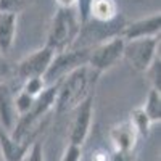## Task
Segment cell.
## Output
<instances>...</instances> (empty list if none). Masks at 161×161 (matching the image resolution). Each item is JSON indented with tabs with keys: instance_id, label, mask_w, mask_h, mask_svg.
<instances>
[{
	"instance_id": "6da1fadb",
	"label": "cell",
	"mask_w": 161,
	"mask_h": 161,
	"mask_svg": "<svg viewBox=\"0 0 161 161\" xmlns=\"http://www.w3.org/2000/svg\"><path fill=\"white\" fill-rule=\"evenodd\" d=\"M98 76H95L89 68L80 66L74 69L66 77H63L58 82V92L55 100V113L63 114L76 110L89 95H92V90L95 87Z\"/></svg>"
},
{
	"instance_id": "7a4b0ae2",
	"label": "cell",
	"mask_w": 161,
	"mask_h": 161,
	"mask_svg": "<svg viewBox=\"0 0 161 161\" xmlns=\"http://www.w3.org/2000/svg\"><path fill=\"white\" fill-rule=\"evenodd\" d=\"M80 28L82 24L74 8H58L52 18L45 47L52 48L55 53L73 48L79 37Z\"/></svg>"
},
{
	"instance_id": "3957f363",
	"label": "cell",
	"mask_w": 161,
	"mask_h": 161,
	"mask_svg": "<svg viewBox=\"0 0 161 161\" xmlns=\"http://www.w3.org/2000/svg\"><path fill=\"white\" fill-rule=\"evenodd\" d=\"M89 53H90V48H86V47H73L69 50L55 53L48 69L44 74L45 86L57 84L74 69L80 68V66H86L89 61Z\"/></svg>"
},
{
	"instance_id": "277c9868",
	"label": "cell",
	"mask_w": 161,
	"mask_h": 161,
	"mask_svg": "<svg viewBox=\"0 0 161 161\" xmlns=\"http://www.w3.org/2000/svg\"><path fill=\"white\" fill-rule=\"evenodd\" d=\"M158 53H159V36L134 39L124 42L123 60H126V63L134 71L145 73Z\"/></svg>"
},
{
	"instance_id": "5b68a950",
	"label": "cell",
	"mask_w": 161,
	"mask_h": 161,
	"mask_svg": "<svg viewBox=\"0 0 161 161\" xmlns=\"http://www.w3.org/2000/svg\"><path fill=\"white\" fill-rule=\"evenodd\" d=\"M124 42L126 40L121 36H114L111 39H106L103 42H100L98 45L92 47L89 53L87 68L98 77L105 71L111 69L119 60H123Z\"/></svg>"
},
{
	"instance_id": "8992f818",
	"label": "cell",
	"mask_w": 161,
	"mask_h": 161,
	"mask_svg": "<svg viewBox=\"0 0 161 161\" xmlns=\"http://www.w3.org/2000/svg\"><path fill=\"white\" fill-rule=\"evenodd\" d=\"M53 55H55V52L45 45L42 48L34 50L29 55H26L16 66L18 77L21 80L31 79V77H44L45 71L48 69V66L53 60Z\"/></svg>"
},
{
	"instance_id": "52a82bcc",
	"label": "cell",
	"mask_w": 161,
	"mask_h": 161,
	"mask_svg": "<svg viewBox=\"0 0 161 161\" xmlns=\"http://www.w3.org/2000/svg\"><path fill=\"white\" fill-rule=\"evenodd\" d=\"M93 118V93L89 95L82 103L76 108V114L73 118L71 129H69V143L82 147L87 140Z\"/></svg>"
},
{
	"instance_id": "ba28073f",
	"label": "cell",
	"mask_w": 161,
	"mask_h": 161,
	"mask_svg": "<svg viewBox=\"0 0 161 161\" xmlns=\"http://www.w3.org/2000/svg\"><path fill=\"white\" fill-rule=\"evenodd\" d=\"M159 31H161V15H159V11H156L150 16L126 23L123 31H121V37L124 40L156 37V36H159Z\"/></svg>"
},
{
	"instance_id": "9c48e42d",
	"label": "cell",
	"mask_w": 161,
	"mask_h": 161,
	"mask_svg": "<svg viewBox=\"0 0 161 161\" xmlns=\"http://www.w3.org/2000/svg\"><path fill=\"white\" fill-rule=\"evenodd\" d=\"M110 140L118 155H130L139 140V134L130 124V121H123L110 130Z\"/></svg>"
},
{
	"instance_id": "30bf717a",
	"label": "cell",
	"mask_w": 161,
	"mask_h": 161,
	"mask_svg": "<svg viewBox=\"0 0 161 161\" xmlns=\"http://www.w3.org/2000/svg\"><path fill=\"white\" fill-rule=\"evenodd\" d=\"M18 113L15 108V92L5 80L0 82V129L11 134L18 123Z\"/></svg>"
},
{
	"instance_id": "8fae6325",
	"label": "cell",
	"mask_w": 161,
	"mask_h": 161,
	"mask_svg": "<svg viewBox=\"0 0 161 161\" xmlns=\"http://www.w3.org/2000/svg\"><path fill=\"white\" fill-rule=\"evenodd\" d=\"M32 143L31 140H15L8 132L0 129V155L3 161H23Z\"/></svg>"
},
{
	"instance_id": "7c38bea8",
	"label": "cell",
	"mask_w": 161,
	"mask_h": 161,
	"mask_svg": "<svg viewBox=\"0 0 161 161\" xmlns=\"http://www.w3.org/2000/svg\"><path fill=\"white\" fill-rule=\"evenodd\" d=\"M18 29V15L0 11V55L5 57L15 44Z\"/></svg>"
},
{
	"instance_id": "4fadbf2b",
	"label": "cell",
	"mask_w": 161,
	"mask_h": 161,
	"mask_svg": "<svg viewBox=\"0 0 161 161\" xmlns=\"http://www.w3.org/2000/svg\"><path fill=\"white\" fill-rule=\"evenodd\" d=\"M119 16L114 0H93L90 7V19L97 23H111Z\"/></svg>"
},
{
	"instance_id": "5bb4252c",
	"label": "cell",
	"mask_w": 161,
	"mask_h": 161,
	"mask_svg": "<svg viewBox=\"0 0 161 161\" xmlns=\"http://www.w3.org/2000/svg\"><path fill=\"white\" fill-rule=\"evenodd\" d=\"M142 110L148 116L150 123H159L161 121V92L156 89H150L147 95L145 103L142 105Z\"/></svg>"
},
{
	"instance_id": "9a60e30c",
	"label": "cell",
	"mask_w": 161,
	"mask_h": 161,
	"mask_svg": "<svg viewBox=\"0 0 161 161\" xmlns=\"http://www.w3.org/2000/svg\"><path fill=\"white\" fill-rule=\"evenodd\" d=\"M130 124L134 126V129L137 130L139 134V139H147L150 136V127H152V123L148 116L145 114V111L142 110V106H136L132 111H130Z\"/></svg>"
},
{
	"instance_id": "2e32d148",
	"label": "cell",
	"mask_w": 161,
	"mask_h": 161,
	"mask_svg": "<svg viewBox=\"0 0 161 161\" xmlns=\"http://www.w3.org/2000/svg\"><path fill=\"white\" fill-rule=\"evenodd\" d=\"M45 87H47V86H45V82H44V77H31V79L23 80L21 90H23L24 93H28L29 97L36 98V97H39L40 93L45 90Z\"/></svg>"
},
{
	"instance_id": "e0dca14e",
	"label": "cell",
	"mask_w": 161,
	"mask_h": 161,
	"mask_svg": "<svg viewBox=\"0 0 161 161\" xmlns=\"http://www.w3.org/2000/svg\"><path fill=\"white\" fill-rule=\"evenodd\" d=\"M145 74L148 76L152 89H156V90L161 92V57H159V53L153 60V63L148 66V69L145 71Z\"/></svg>"
},
{
	"instance_id": "ac0fdd59",
	"label": "cell",
	"mask_w": 161,
	"mask_h": 161,
	"mask_svg": "<svg viewBox=\"0 0 161 161\" xmlns=\"http://www.w3.org/2000/svg\"><path fill=\"white\" fill-rule=\"evenodd\" d=\"M34 105V98L29 97L28 93H24L23 90H19L18 93H15V108L18 116H24L28 114Z\"/></svg>"
},
{
	"instance_id": "d6986e66",
	"label": "cell",
	"mask_w": 161,
	"mask_h": 161,
	"mask_svg": "<svg viewBox=\"0 0 161 161\" xmlns=\"http://www.w3.org/2000/svg\"><path fill=\"white\" fill-rule=\"evenodd\" d=\"M29 3H31V0H0V11H8V13L18 15Z\"/></svg>"
},
{
	"instance_id": "ffe728a7",
	"label": "cell",
	"mask_w": 161,
	"mask_h": 161,
	"mask_svg": "<svg viewBox=\"0 0 161 161\" xmlns=\"http://www.w3.org/2000/svg\"><path fill=\"white\" fill-rule=\"evenodd\" d=\"M93 0H76V13H77V18L80 21V24H86L90 19V7H92Z\"/></svg>"
},
{
	"instance_id": "44dd1931",
	"label": "cell",
	"mask_w": 161,
	"mask_h": 161,
	"mask_svg": "<svg viewBox=\"0 0 161 161\" xmlns=\"http://www.w3.org/2000/svg\"><path fill=\"white\" fill-rule=\"evenodd\" d=\"M80 159H82V147L74 145V143H68L66 148L63 150L60 161H80Z\"/></svg>"
},
{
	"instance_id": "7402d4cb",
	"label": "cell",
	"mask_w": 161,
	"mask_h": 161,
	"mask_svg": "<svg viewBox=\"0 0 161 161\" xmlns=\"http://www.w3.org/2000/svg\"><path fill=\"white\" fill-rule=\"evenodd\" d=\"M23 161H44V152H42L40 142H34L31 145V150L28 152V155H26Z\"/></svg>"
},
{
	"instance_id": "603a6c76",
	"label": "cell",
	"mask_w": 161,
	"mask_h": 161,
	"mask_svg": "<svg viewBox=\"0 0 161 161\" xmlns=\"http://www.w3.org/2000/svg\"><path fill=\"white\" fill-rule=\"evenodd\" d=\"M92 161H113V155L106 148H98L92 153Z\"/></svg>"
},
{
	"instance_id": "cb8c5ba5",
	"label": "cell",
	"mask_w": 161,
	"mask_h": 161,
	"mask_svg": "<svg viewBox=\"0 0 161 161\" xmlns=\"http://www.w3.org/2000/svg\"><path fill=\"white\" fill-rule=\"evenodd\" d=\"M58 8H74L76 7V0H55Z\"/></svg>"
},
{
	"instance_id": "d4e9b609",
	"label": "cell",
	"mask_w": 161,
	"mask_h": 161,
	"mask_svg": "<svg viewBox=\"0 0 161 161\" xmlns=\"http://www.w3.org/2000/svg\"><path fill=\"white\" fill-rule=\"evenodd\" d=\"M0 161H3V159H0Z\"/></svg>"
}]
</instances>
